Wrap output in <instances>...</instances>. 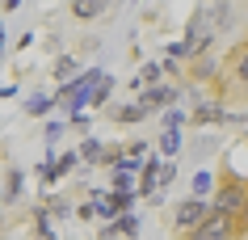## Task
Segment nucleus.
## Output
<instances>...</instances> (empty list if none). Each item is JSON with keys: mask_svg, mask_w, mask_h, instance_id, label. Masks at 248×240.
Masks as SVG:
<instances>
[{"mask_svg": "<svg viewBox=\"0 0 248 240\" xmlns=\"http://www.w3.org/2000/svg\"><path fill=\"white\" fill-rule=\"evenodd\" d=\"M206 215H210V202H206V198H194V194H185V198L169 211V224H172V232H177V236H189L194 227L206 224Z\"/></svg>", "mask_w": 248, "mask_h": 240, "instance_id": "1", "label": "nucleus"}, {"mask_svg": "<svg viewBox=\"0 0 248 240\" xmlns=\"http://www.w3.org/2000/svg\"><path fill=\"white\" fill-rule=\"evenodd\" d=\"M227 122H248V114L227 110L219 97H206V101H194L189 106V127H227Z\"/></svg>", "mask_w": 248, "mask_h": 240, "instance_id": "2", "label": "nucleus"}, {"mask_svg": "<svg viewBox=\"0 0 248 240\" xmlns=\"http://www.w3.org/2000/svg\"><path fill=\"white\" fill-rule=\"evenodd\" d=\"M181 240H240V232H235V215L210 211L206 224L194 227V232H189V236H181Z\"/></svg>", "mask_w": 248, "mask_h": 240, "instance_id": "3", "label": "nucleus"}, {"mask_svg": "<svg viewBox=\"0 0 248 240\" xmlns=\"http://www.w3.org/2000/svg\"><path fill=\"white\" fill-rule=\"evenodd\" d=\"M185 84H172V80H160V84H152V89H143L139 93V106L147 110V114H156V110H172L177 101H181Z\"/></svg>", "mask_w": 248, "mask_h": 240, "instance_id": "4", "label": "nucleus"}, {"mask_svg": "<svg viewBox=\"0 0 248 240\" xmlns=\"http://www.w3.org/2000/svg\"><path fill=\"white\" fill-rule=\"evenodd\" d=\"M118 9V0H72V21L89 26V21H101Z\"/></svg>", "mask_w": 248, "mask_h": 240, "instance_id": "5", "label": "nucleus"}, {"mask_svg": "<svg viewBox=\"0 0 248 240\" xmlns=\"http://www.w3.org/2000/svg\"><path fill=\"white\" fill-rule=\"evenodd\" d=\"M105 118L114 122V127H139V122H147L152 114H147L139 101H131V106H109V110H105Z\"/></svg>", "mask_w": 248, "mask_h": 240, "instance_id": "6", "label": "nucleus"}, {"mask_svg": "<svg viewBox=\"0 0 248 240\" xmlns=\"http://www.w3.org/2000/svg\"><path fill=\"white\" fill-rule=\"evenodd\" d=\"M30 227H34V240H59V232H55V215H51L46 202L30 211Z\"/></svg>", "mask_w": 248, "mask_h": 240, "instance_id": "7", "label": "nucleus"}, {"mask_svg": "<svg viewBox=\"0 0 248 240\" xmlns=\"http://www.w3.org/2000/svg\"><path fill=\"white\" fill-rule=\"evenodd\" d=\"M76 152H80V160H84V164H109V144L93 139V135H84V139H80Z\"/></svg>", "mask_w": 248, "mask_h": 240, "instance_id": "8", "label": "nucleus"}, {"mask_svg": "<svg viewBox=\"0 0 248 240\" xmlns=\"http://www.w3.org/2000/svg\"><path fill=\"white\" fill-rule=\"evenodd\" d=\"M59 106V101H55V93H34V97H26V114L30 118H46V114H51V110Z\"/></svg>", "mask_w": 248, "mask_h": 240, "instance_id": "9", "label": "nucleus"}, {"mask_svg": "<svg viewBox=\"0 0 248 240\" xmlns=\"http://www.w3.org/2000/svg\"><path fill=\"white\" fill-rule=\"evenodd\" d=\"M80 72H84V67H80V55H59V59H55V80H59V84L76 80Z\"/></svg>", "mask_w": 248, "mask_h": 240, "instance_id": "10", "label": "nucleus"}, {"mask_svg": "<svg viewBox=\"0 0 248 240\" xmlns=\"http://www.w3.org/2000/svg\"><path fill=\"white\" fill-rule=\"evenodd\" d=\"M156 152H160V160H177V152H181V131H160Z\"/></svg>", "mask_w": 248, "mask_h": 240, "instance_id": "11", "label": "nucleus"}, {"mask_svg": "<svg viewBox=\"0 0 248 240\" xmlns=\"http://www.w3.org/2000/svg\"><path fill=\"white\" fill-rule=\"evenodd\" d=\"M215 186H219V177L210 173V169H198V173H194V186H189V194L210 202V190H215Z\"/></svg>", "mask_w": 248, "mask_h": 240, "instance_id": "12", "label": "nucleus"}, {"mask_svg": "<svg viewBox=\"0 0 248 240\" xmlns=\"http://www.w3.org/2000/svg\"><path fill=\"white\" fill-rule=\"evenodd\" d=\"M17 198H21V169L9 164V169H4V207H13Z\"/></svg>", "mask_w": 248, "mask_h": 240, "instance_id": "13", "label": "nucleus"}, {"mask_svg": "<svg viewBox=\"0 0 248 240\" xmlns=\"http://www.w3.org/2000/svg\"><path fill=\"white\" fill-rule=\"evenodd\" d=\"M185 122H189V110L172 106V110H164V114H160V131H181Z\"/></svg>", "mask_w": 248, "mask_h": 240, "instance_id": "14", "label": "nucleus"}, {"mask_svg": "<svg viewBox=\"0 0 248 240\" xmlns=\"http://www.w3.org/2000/svg\"><path fill=\"white\" fill-rule=\"evenodd\" d=\"M177 181V160H160V169H156V186H160V194Z\"/></svg>", "mask_w": 248, "mask_h": 240, "instance_id": "15", "label": "nucleus"}, {"mask_svg": "<svg viewBox=\"0 0 248 240\" xmlns=\"http://www.w3.org/2000/svg\"><path fill=\"white\" fill-rule=\"evenodd\" d=\"M139 227H143V219H139L135 211H126L122 219H118V232H122V240H135V236H139Z\"/></svg>", "mask_w": 248, "mask_h": 240, "instance_id": "16", "label": "nucleus"}, {"mask_svg": "<svg viewBox=\"0 0 248 240\" xmlns=\"http://www.w3.org/2000/svg\"><path fill=\"white\" fill-rule=\"evenodd\" d=\"M135 80H139V89H152V84H160V80H164V72H160V64H143Z\"/></svg>", "mask_w": 248, "mask_h": 240, "instance_id": "17", "label": "nucleus"}, {"mask_svg": "<svg viewBox=\"0 0 248 240\" xmlns=\"http://www.w3.org/2000/svg\"><path fill=\"white\" fill-rule=\"evenodd\" d=\"M76 164H80V152L72 147V152H63V156H55V173H59V177H67L72 169H76Z\"/></svg>", "mask_w": 248, "mask_h": 240, "instance_id": "18", "label": "nucleus"}, {"mask_svg": "<svg viewBox=\"0 0 248 240\" xmlns=\"http://www.w3.org/2000/svg\"><path fill=\"white\" fill-rule=\"evenodd\" d=\"M67 127H72V122H63V118H51V122H46V139H59V135L67 131Z\"/></svg>", "mask_w": 248, "mask_h": 240, "instance_id": "19", "label": "nucleus"}, {"mask_svg": "<svg viewBox=\"0 0 248 240\" xmlns=\"http://www.w3.org/2000/svg\"><path fill=\"white\" fill-rule=\"evenodd\" d=\"M76 219H84V224H97V215H93V202H76Z\"/></svg>", "mask_w": 248, "mask_h": 240, "instance_id": "20", "label": "nucleus"}, {"mask_svg": "<svg viewBox=\"0 0 248 240\" xmlns=\"http://www.w3.org/2000/svg\"><path fill=\"white\" fill-rule=\"evenodd\" d=\"M97 240H122V232H118V219H114V224H101Z\"/></svg>", "mask_w": 248, "mask_h": 240, "instance_id": "21", "label": "nucleus"}, {"mask_svg": "<svg viewBox=\"0 0 248 240\" xmlns=\"http://www.w3.org/2000/svg\"><path fill=\"white\" fill-rule=\"evenodd\" d=\"M17 4H21V0H4V13H13Z\"/></svg>", "mask_w": 248, "mask_h": 240, "instance_id": "22", "label": "nucleus"}, {"mask_svg": "<svg viewBox=\"0 0 248 240\" xmlns=\"http://www.w3.org/2000/svg\"><path fill=\"white\" fill-rule=\"evenodd\" d=\"M0 59H4V26H0Z\"/></svg>", "mask_w": 248, "mask_h": 240, "instance_id": "23", "label": "nucleus"}, {"mask_svg": "<svg viewBox=\"0 0 248 240\" xmlns=\"http://www.w3.org/2000/svg\"><path fill=\"white\" fill-rule=\"evenodd\" d=\"M0 207H4V186H0Z\"/></svg>", "mask_w": 248, "mask_h": 240, "instance_id": "24", "label": "nucleus"}]
</instances>
